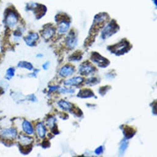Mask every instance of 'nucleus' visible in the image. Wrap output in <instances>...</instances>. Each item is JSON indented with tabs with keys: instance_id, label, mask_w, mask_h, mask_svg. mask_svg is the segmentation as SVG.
Listing matches in <instances>:
<instances>
[{
	"instance_id": "4",
	"label": "nucleus",
	"mask_w": 157,
	"mask_h": 157,
	"mask_svg": "<svg viewBox=\"0 0 157 157\" xmlns=\"http://www.w3.org/2000/svg\"><path fill=\"white\" fill-rule=\"evenodd\" d=\"M117 25L115 24L114 21L111 22L107 26L105 27V28L104 29L102 36L104 39H105L108 38L109 36H111L113 33H115V31H117Z\"/></svg>"
},
{
	"instance_id": "5",
	"label": "nucleus",
	"mask_w": 157,
	"mask_h": 157,
	"mask_svg": "<svg viewBox=\"0 0 157 157\" xmlns=\"http://www.w3.org/2000/svg\"><path fill=\"white\" fill-rule=\"evenodd\" d=\"M95 70L96 68L93 65H92L91 63L86 62L81 65V67H80L79 72L82 75L88 76L93 73Z\"/></svg>"
},
{
	"instance_id": "22",
	"label": "nucleus",
	"mask_w": 157,
	"mask_h": 157,
	"mask_svg": "<svg viewBox=\"0 0 157 157\" xmlns=\"http://www.w3.org/2000/svg\"><path fill=\"white\" fill-rule=\"evenodd\" d=\"M98 83H99V80L97 79L96 78H94V77L90 78V79H88L86 82V83L89 85H95Z\"/></svg>"
},
{
	"instance_id": "20",
	"label": "nucleus",
	"mask_w": 157,
	"mask_h": 157,
	"mask_svg": "<svg viewBox=\"0 0 157 157\" xmlns=\"http://www.w3.org/2000/svg\"><path fill=\"white\" fill-rule=\"evenodd\" d=\"M19 67H22V68H25L27 69H28L29 70H32L33 69V66L32 65L27 62H21L19 65H18Z\"/></svg>"
},
{
	"instance_id": "3",
	"label": "nucleus",
	"mask_w": 157,
	"mask_h": 157,
	"mask_svg": "<svg viewBox=\"0 0 157 157\" xmlns=\"http://www.w3.org/2000/svg\"><path fill=\"white\" fill-rule=\"evenodd\" d=\"M0 136L7 140H13L17 136V131L14 128L5 129L0 132Z\"/></svg>"
},
{
	"instance_id": "25",
	"label": "nucleus",
	"mask_w": 157,
	"mask_h": 157,
	"mask_svg": "<svg viewBox=\"0 0 157 157\" xmlns=\"http://www.w3.org/2000/svg\"><path fill=\"white\" fill-rule=\"evenodd\" d=\"M59 92L61 93H70L72 94L75 92L73 89H67V88H59Z\"/></svg>"
},
{
	"instance_id": "18",
	"label": "nucleus",
	"mask_w": 157,
	"mask_h": 157,
	"mask_svg": "<svg viewBox=\"0 0 157 157\" xmlns=\"http://www.w3.org/2000/svg\"><path fill=\"white\" fill-rule=\"evenodd\" d=\"M58 105L60 108H62V109H63V110H69L70 111L72 109V107H73L72 105L70 103H69V102H68L65 101H63V100L60 101L58 102Z\"/></svg>"
},
{
	"instance_id": "12",
	"label": "nucleus",
	"mask_w": 157,
	"mask_h": 157,
	"mask_svg": "<svg viewBox=\"0 0 157 157\" xmlns=\"http://www.w3.org/2000/svg\"><path fill=\"white\" fill-rule=\"evenodd\" d=\"M33 138L25 135H21L19 137L20 144L25 147H27L28 145H30L33 142Z\"/></svg>"
},
{
	"instance_id": "21",
	"label": "nucleus",
	"mask_w": 157,
	"mask_h": 157,
	"mask_svg": "<svg viewBox=\"0 0 157 157\" xmlns=\"http://www.w3.org/2000/svg\"><path fill=\"white\" fill-rule=\"evenodd\" d=\"M55 122H56V118L51 117H50L49 119L47 120L46 121V125L49 127L51 129H52L56 124H55Z\"/></svg>"
},
{
	"instance_id": "9",
	"label": "nucleus",
	"mask_w": 157,
	"mask_h": 157,
	"mask_svg": "<svg viewBox=\"0 0 157 157\" xmlns=\"http://www.w3.org/2000/svg\"><path fill=\"white\" fill-rule=\"evenodd\" d=\"M6 22L8 26H9L11 28H13L16 25L17 22V16L14 13H10L7 16Z\"/></svg>"
},
{
	"instance_id": "1",
	"label": "nucleus",
	"mask_w": 157,
	"mask_h": 157,
	"mask_svg": "<svg viewBox=\"0 0 157 157\" xmlns=\"http://www.w3.org/2000/svg\"><path fill=\"white\" fill-rule=\"evenodd\" d=\"M129 43L126 41H123L117 44L110 46L109 49L117 56H120L124 54L129 50Z\"/></svg>"
},
{
	"instance_id": "6",
	"label": "nucleus",
	"mask_w": 157,
	"mask_h": 157,
	"mask_svg": "<svg viewBox=\"0 0 157 157\" xmlns=\"http://www.w3.org/2000/svg\"><path fill=\"white\" fill-rule=\"evenodd\" d=\"M84 79L82 77L76 76L73 77L64 82V85L66 86H77L79 85L83 82Z\"/></svg>"
},
{
	"instance_id": "23",
	"label": "nucleus",
	"mask_w": 157,
	"mask_h": 157,
	"mask_svg": "<svg viewBox=\"0 0 157 157\" xmlns=\"http://www.w3.org/2000/svg\"><path fill=\"white\" fill-rule=\"evenodd\" d=\"M14 72H15V70L14 68H9L7 71L6 78L8 80L11 79V78L14 75Z\"/></svg>"
},
{
	"instance_id": "10",
	"label": "nucleus",
	"mask_w": 157,
	"mask_h": 157,
	"mask_svg": "<svg viewBox=\"0 0 157 157\" xmlns=\"http://www.w3.org/2000/svg\"><path fill=\"white\" fill-rule=\"evenodd\" d=\"M54 33H55V29L52 27L50 26L45 28V29L43 32L42 36L44 39L49 40L54 35Z\"/></svg>"
},
{
	"instance_id": "11",
	"label": "nucleus",
	"mask_w": 157,
	"mask_h": 157,
	"mask_svg": "<svg viewBox=\"0 0 157 157\" xmlns=\"http://www.w3.org/2000/svg\"><path fill=\"white\" fill-rule=\"evenodd\" d=\"M38 38L39 36L37 33H32L25 38V41L27 45L32 46L35 44V41L38 39Z\"/></svg>"
},
{
	"instance_id": "28",
	"label": "nucleus",
	"mask_w": 157,
	"mask_h": 157,
	"mask_svg": "<svg viewBox=\"0 0 157 157\" xmlns=\"http://www.w3.org/2000/svg\"><path fill=\"white\" fill-rule=\"evenodd\" d=\"M49 62H47L45 63H44V65H43V68L44 69H45V70H47L48 68V67H49Z\"/></svg>"
},
{
	"instance_id": "26",
	"label": "nucleus",
	"mask_w": 157,
	"mask_h": 157,
	"mask_svg": "<svg viewBox=\"0 0 157 157\" xmlns=\"http://www.w3.org/2000/svg\"><path fill=\"white\" fill-rule=\"evenodd\" d=\"M103 152V147L102 146H100L98 148H97L95 150V153L96 155H100Z\"/></svg>"
},
{
	"instance_id": "2",
	"label": "nucleus",
	"mask_w": 157,
	"mask_h": 157,
	"mask_svg": "<svg viewBox=\"0 0 157 157\" xmlns=\"http://www.w3.org/2000/svg\"><path fill=\"white\" fill-rule=\"evenodd\" d=\"M91 60L94 63H97L99 67L103 68L107 67L110 63V62L106 58L102 57L97 52H93L92 54Z\"/></svg>"
},
{
	"instance_id": "29",
	"label": "nucleus",
	"mask_w": 157,
	"mask_h": 157,
	"mask_svg": "<svg viewBox=\"0 0 157 157\" xmlns=\"http://www.w3.org/2000/svg\"><path fill=\"white\" fill-rule=\"evenodd\" d=\"M49 142L48 140H46V141H44V142H43V147H44V148L48 147L49 146H48V145H47V144H49Z\"/></svg>"
},
{
	"instance_id": "15",
	"label": "nucleus",
	"mask_w": 157,
	"mask_h": 157,
	"mask_svg": "<svg viewBox=\"0 0 157 157\" xmlns=\"http://www.w3.org/2000/svg\"><path fill=\"white\" fill-rule=\"evenodd\" d=\"M69 25H70V24L67 21H61L59 25V27H58V31L60 33H65L67 30L69 28Z\"/></svg>"
},
{
	"instance_id": "8",
	"label": "nucleus",
	"mask_w": 157,
	"mask_h": 157,
	"mask_svg": "<svg viewBox=\"0 0 157 157\" xmlns=\"http://www.w3.org/2000/svg\"><path fill=\"white\" fill-rule=\"evenodd\" d=\"M75 71V68L73 67L71 65H65L63 66L60 70L59 74L60 76L63 77H66L70 76Z\"/></svg>"
},
{
	"instance_id": "14",
	"label": "nucleus",
	"mask_w": 157,
	"mask_h": 157,
	"mask_svg": "<svg viewBox=\"0 0 157 157\" xmlns=\"http://www.w3.org/2000/svg\"><path fill=\"white\" fill-rule=\"evenodd\" d=\"M123 130V134L126 139L132 137L136 132V131L134 130L133 128L128 126H124Z\"/></svg>"
},
{
	"instance_id": "19",
	"label": "nucleus",
	"mask_w": 157,
	"mask_h": 157,
	"mask_svg": "<svg viewBox=\"0 0 157 157\" xmlns=\"http://www.w3.org/2000/svg\"><path fill=\"white\" fill-rule=\"evenodd\" d=\"M128 141L124 139V140H123L121 143H120V153L121 154V155H123L124 153L125 152L126 150L128 148Z\"/></svg>"
},
{
	"instance_id": "24",
	"label": "nucleus",
	"mask_w": 157,
	"mask_h": 157,
	"mask_svg": "<svg viewBox=\"0 0 157 157\" xmlns=\"http://www.w3.org/2000/svg\"><path fill=\"white\" fill-rule=\"evenodd\" d=\"M82 57V55L78 54H76V53L73 54L70 57V60H72V61H75V60H79L80 59H81Z\"/></svg>"
},
{
	"instance_id": "7",
	"label": "nucleus",
	"mask_w": 157,
	"mask_h": 157,
	"mask_svg": "<svg viewBox=\"0 0 157 157\" xmlns=\"http://www.w3.org/2000/svg\"><path fill=\"white\" fill-rule=\"evenodd\" d=\"M77 44V39L73 31H71L67 39V45L70 48H74Z\"/></svg>"
},
{
	"instance_id": "27",
	"label": "nucleus",
	"mask_w": 157,
	"mask_h": 157,
	"mask_svg": "<svg viewBox=\"0 0 157 157\" xmlns=\"http://www.w3.org/2000/svg\"><path fill=\"white\" fill-rule=\"evenodd\" d=\"M59 88V87L57 86H51V87H50V89H49V92H52V91H54V90H57Z\"/></svg>"
},
{
	"instance_id": "16",
	"label": "nucleus",
	"mask_w": 157,
	"mask_h": 157,
	"mask_svg": "<svg viewBox=\"0 0 157 157\" xmlns=\"http://www.w3.org/2000/svg\"><path fill=\"white\" fill-rule=\"evenodd\" d=\"M22 128L25 132L27 134H32L33 133V129L30 122L25 120L22 124Z\"/></svg>"
},
{
	"instance_id": "13",
	"label": "nucleus",
	"mask_w": 157,
	"mask_h": 157,
	"mask_svg": "<svg viewBox=\"0 0 157 157\" xmlns=\"http://www.w3.org/2000/svg\"><path fill=\"white\" fill-rule=\"evenodd\" d=\"M93 96H94L93 92L88 89H84L80 90L78 94V97L80 98H89Z\"/></svg>"
},
{
	"instance_id": "17",
	"label": "nucleus",
	"mask_w": 157,
	"mask_h": 157,
	"mask_svg": "<svg viewBox=\"0 0 157 157\" xmlns=\"http://www.w3.org/2000/svg\"><path fill=\"white\" fill-rule=\"evenodd\" d=\"M36 132L40 137L43 138L44 137V136L46 134V129L42 123H38L36 124Z\"/></svg>"
}]
</instances>
